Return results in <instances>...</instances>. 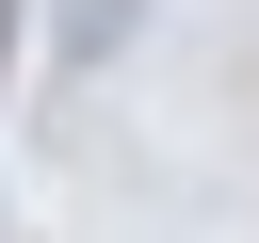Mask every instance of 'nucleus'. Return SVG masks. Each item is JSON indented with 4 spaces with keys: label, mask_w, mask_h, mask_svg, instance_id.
<instances>
[{
    "label": "nucleus",
    "mask_w": 259,
    "mask_h": 243,
    "mask_svg": "<svg viewBox=\"0 0 259 243\" xmlns=\"http://www.w3.org/2000/svg\"><path fill=\"white\" fill-rule=\"evenodd\" d=\"M0 81H16V0H0Z\"/></svg>",
    "instance_id": "f257e3e1"
}]
</instances>
